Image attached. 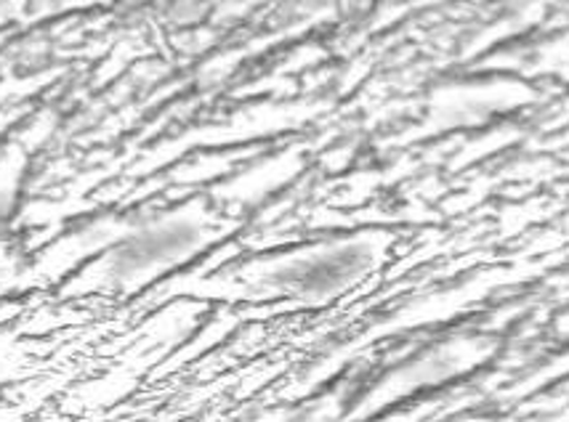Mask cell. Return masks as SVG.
I'll return each mask as SVG.
<instances>
[{
    "instance_id": "cell-1",
    "label": "cell",
    "mask_w": 569,
    "mask_h": 422,
    "mask_svg": "<svg viewBox=\"0 0 569 422\" xmlns=\"http://www.w3.org/2000/svg\"><path fill=\"white\" fill-rule=\"evenodd\" d=\"M11 258H9V234H6V221L0 213V288H3V279L11 277Z\"/></svg>"
}]
</instances>
